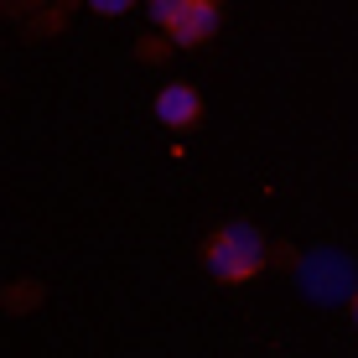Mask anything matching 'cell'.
<instances>
[{"label": "cell", "instance_id": "7a4b0ae2", "mask_svg": "<svg viewBox=\"0 0 358 358\" xmlns=\"http://www.w3.org/2000/svg\"><path fill=\"white\" fill-rule=\"evenodd\" d=\"M151 21L166 31L171 47H203L213 42L224 6L218 0H151Z\"/></svg>", "mask_w": 358, "mask_h": 358}, {"label": "cell", "instance_id": "5b68a950", "mask_svg": "<svg viewBox=\"0 0 358 358\" xmlns=\"http://www.w3.org/2000/svg\"><path fill=\"white\" fill-rule=\"evenodd\" d=\"M348 317H353V327H358V286H353V296H348Z\"/></svg>", "mask_w": 358, "mask_h": 358}, {"label": "cell", "instance_id": "6da1fadb", "mask_svg": "<svg viewBox=\"0 0 358 358\" xmlns=\"http://www.w3.org/2000/svg\"><path fill=\"white\" fill-rule=\"evenodd\" d=\"M265 265H270V239L255 224L234 218V224L208 229V239H203V270L218 280V286H250V280L265 275Z\"/></svg>", "mask_w": 358, "mask_h": 358}, {"label": "cell", "instance_id": "3957f363", "mask_svg": "<svg viewBox=\"0 0 358 358\" xmlns=\"http://www.w3.org/2000/svg\"><path fill=\"white\" fill-rule=\"evenodd\" d=\"M151 115H156V125H166V130H192L197 120H203V89L187 83V78H166L151 99Z\"/></svg>", "mask_w": 358, "mask_h": 358}, {"label": "cell", "instance_id": "277c9868", "mask_svg": "<svg viewBox=\"0 0 358 358\" xmlns=\"http://www.w3.org/2000/svg\"><path fill=\"white\" fill-rule=\"evenodd\" d=\"M94 16H125V10H135V0H89Z\"/></svg>", "mask_w": 358, "mask_h": 358}]
</instances>
